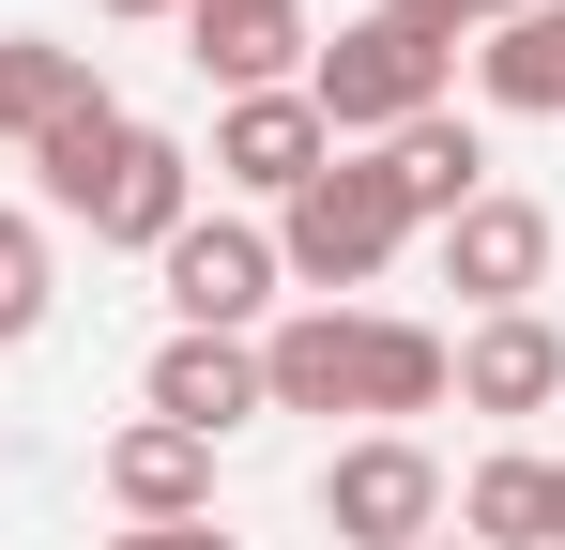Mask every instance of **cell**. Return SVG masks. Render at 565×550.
Segmentation results:
<instances>
[{
	"mask_svg": "<svg viewBox=\"0 0 565 550\" xmlns=\"http://www.w3.org/2000/svg\"><path fill=\"white\" fill-rule=\"evenodd\" d=\"M367 169H382V199H397L413 230H444V214H473V199H489V138H473L459 107H428V123H397V138H382Z\"/></svg>",
	"mask_w": 565,
	"mask_h": 550,
	"instance_id": "cell-13",
	"label": "cell"
},
{
	"mask_svg": "<svg viewBox=\"0 0 565 550\" xmlns=\"http://www.w3.org/2000/svg\"><path fill=\"white\" fill-rule=\"evenodd\" d=\"M551 550H565V458H551Z\"/></svg>",
	"mask_w": 565,
	"mask_h": 550,
	"instance_id": "cell-22",
	"label": "cell"
},
{
	"mask_svg": "<svg viewBox=\"0 0 565 550\" xmlns=\"http://www.w3.org/2000/svg\"><path fill=\"white\" fill-rule=\"evenodd\" d=\"M184 214H199V154L169 138V123H122L107 183L77 199V230H93V245H122V261H153V245H169Z\"/></svg>",
	"mask_w": 565,
	"mask_h": 550,
	"instance_id": "cell-7",
	"label": "cell"
},
{
	"mask_svg": "<svg viewBox=\"0 0 565 550\" xmlns=\"http://www.w3.org/2000/svg\"><path fill=\"white\" fill-rule=\"evenodd\" d=\"M382 15H397V31H428V46H473V31H504L520 0H382Z\"/></svg>",
	"mask_w": 565,
	"mask_h": 550,
	"instance_id": "cell-19",
	"label": "cell"
},
{
	"mask_svg": "<svg viewBox=\"0 0 565 550\" xmlns=\"http://www.w3.org/2000/svg\"><path fill=\"white\" fill-rule=\"evenodd\" d=\"M169 31H184V62L214 92H306V46H321L306 0H184Z\"/></svg>",
	"mask_w": 565,
	"mask_h": 550,
	"instance_id": "cell-9",
	"label": "cell"
},
{
	"mask_svg": "<svg viewBox=\"0 0 565 550\" xmlns=\"http://www.w3.org/2000/svg\"><path fill=\"white\" fill-rule=\"evenodd\" d=\"M122 123H138V107H122V92H93V107H77L62 138H31V183H46V214H77V199L107 183V154H122Z\"/></svg>",
	"mask_w": 565,
	"mask_h": 550,
	"instance_id": "cell-17",
	"label": "cell"
},
{
	"mask_svg": "<svg viewBox=\"0 0 565 550\" xmlns=\"http://www.w3.org/2000/svg\"><path fill=\"white\" fill-rule=\"evenodd\" d=\"M153 275H169V337H260L276 290H290L260 214H184V230L153 245Z\"/></svg>",
	"mask_w": 565,
	"mask_h": 550,
	"instance_id": "cell-4",
	"label": "cell"
},
{
	"mask_svg": "<svg viewBox=\"0 0 565 550\" xmlns=\"http://www.w3.org/2000/svg\"><path fill=\"white\" fill-rule=\"evenodd\" d=\"M260 398L276 413L413 429V413H444V337L428 321H382V306H290V321H260Z\"/></svg>",
	"mask_w": 565,
	"mask_h": 550,
	"instance_id": "cell-1",
	"label": "cell"
},
{
	"mask_svg": "<svg viewBox=\"0 0 565 550\" xmlns=\"http://www.w3.org/2000/svg\"><path fill=\"white\" fill-rule=\"evenodd\" d=\"M473 92L504 123H565V0H520L504 31H473Z\"/></svg>",
	"mask_w": 565,
	"mask_h": 550,
	"instance_id": "cell-14",
	"label": "cell"
},
{
	"mask_svg": "<svg viewBox=\"0 0 565 550\" xmlns=\"http://www.w3.org/2000/svg\"><path fill=\"white\" fill-rule=\"evenodd\" d=\"M444 398H459V413H504V429L551 413V398H565V321H551V306H504V321L444 337Z\"/></svg>",
	"mask_w": 565,
	"mask_h": 550,
	"instance_id": "cell-8",
	"label": "cell"
},
{
	"mask_svg": "<svg viewBox=\"0 0 565 550\" xmlns=\"http://www.w3.org/2000/svg\"><path fill=\"white\" fill-rule=\"evenodd\" d=\"M444 92H459V46L397 31L382 0L337 31V46H306V107H321V138H337V154H382V138H397V123H428Z\"/></svg>",
	"mask_w": 565,
	"mask_h": 550,
	"instance_id": "cell-2",
	"label": "cell"
},
{
	"mask_svg": "<svg viewBox=\"0 0 565 550\" xmlns=\"http://www.w3.org/2000/svg\"><path fill=\"white\" fill-rule=\"evenodd\" d=\"M551 199H520V183H489L473 214H444V290H459L473 321H504V306H535L551 290Z\"/></svg>",
	"mask_w": 565,
	"mask_h": 550,
	"instance_id": "cell-6",
	"label": "cell"
},
{
	"mask_svg": "<svg viewBox=\"0 0 565 550\" xmlns=\"http://www.w3.org/2000/svg\"><path fill=\"white\" fill-rule=\"evenodd\" d=\"M107 505L122 520H214V444L169 429V413H122L107 429Z\"/></svg>",
	"mask_w": 565,
	"mask_h": 550,
	"instance_id": "cell-12",
	"label": "cell"
},
{
	"mask_svg": "<svg viewBox=\"0 0 565 550\" xmlns=\"http://www.w3.org/2000/svg\"><path fill=\"white\" fill-rule=\"evenodd\" d=\"M138 413H169L199 444H230V429H260L276 398H260V337H169V352L138 367Z\"/></svg>",
	"mask_w": 565,
	"mask_h": 550,
	"instance_id": "cell-10",
	"label": "cell"
},
{
	"mask_svg": "<svg viewBox=\"0 0 565 550\" xmlns=\"http://www.w3.org/2000/svg\"><path fill=\"white\" fill-rule=\"evenodd\" d=\"M321 536L337 550H428L444 536V458L413 444V429H352V444L321 458Z\"/></svg>",
	"mask_w": 565,
	"mask_h": 550,
	"instance_id": "cell-5",
	"label": "cell"
},
{
	"mask_svg": "<svg viewBox=\"0 0 565 550\" xmlns=\"http://www.w3.org/2000/svg\"><path fill=\"white\" fill-rule=\"evenodd\" d=\"M93 15H184V0H93Z\"/></svg>",
	"mask_w": 565,
	"mask_h": 550,
	"instance_id": "cell-21",
	"label": "cell"
},
{
	"mask_svg": "<svg viewBox=\"0 0 565 550\" xmlns=\"http://www.w3.org/2000/svg\"><path fill=\"white\" fill-rule=\"evenodd\" d=\"M107 550H245V536H230V520H122Z\"/></svg>",
	"mask_w": 565,
	"mask_h": 550,
	"instance_id": "cell-20",
	"label": "cell"
},
{
	"mask_svg": "<svg viewBox=\"0 0 565 550\" xmlns=\"http://www.w3.org/2000/svg\"><path fill=\"white\" fill-rule=\"evenodd\" d=\"M444 520H459L473 550H551V458H520V444L473 458L459 489H444Z\"/></svg>",
	"mask_w": 565,
	"mask_h": 550,
	"instance_id": "cell-16",
	"label": "cell"
},
{
	"mask_svg": "<svg viewBox=\"0 0 565 550\" xmlns=\"http://www.w3.org/2000/svg\"><path fill=\"white\" fill-rule=\"evenodd\" d=\"M337 169V138H321V107L306 92H230L214 107V183L230 199H290V183Z\"/></svg>",
	"mask_w": 565,
	"mask_h": 550,
	"instance_id": "cell-11",
	"label": "cell"
},
{
	"mask_svg": "<svg viewBox=\"0 0 565 550\" xmlns=\"http://www.w3.org/2000/svg\"><path fill=\"white\" fill-rule=\"evenodd\" d=\"M93 62L77 46H46V31H0V154H31V138H62L77 107H93Z\"/></svg>",
	"mask_w": 565,
	"mask_h": 550,
	"instance_id": "cell-15",
	"label": "cell"
},
{
	"mask_svg": "<svg viewBox=\"0 0 565 550\" xmlns=\"http://www.w3.org/2000/svg\"><path fill=\"white\" fill-rule=\"evenodd\" d=\"M46 306H62V275H46V214H15V199H0V352H15V337H46Z\"/></svg>",
	"mask_w": 565,
	"mask_h": 550,
	"instance_id": "cell-18",
	"label": "cell"
},
{
	"mask_svg": "<svg viewBox=\"0 0 565 550\" xmlns=\"http://www.w3.org/2000/svg\"><path fill=\"white\" fill-rule=\"evenodd\" d=\"M428 550H473V536H428Z\"/></svg>",
	"mask_w": 565,
	"mask_h": 550,
	"instance_id": "cell-23",
	"label": "cell"
},
{
	"mask_svg": "<svg viewBox=\"0 0 565 550\" xmlns=\"http://www.w3.org/2000/svg\"><path fill=\"white\" fill-rule=\"evenodd\" d=\"M397 245H413V214L382 199L367 154H337L321 183H290V199H276V275H290V290H321V306H352Z\"/></svg>",
	"mask_w": 565,
	"mask_h": 550,
	"instance_id": "cell-3",
	"label": "cell"
}]
</instances>
